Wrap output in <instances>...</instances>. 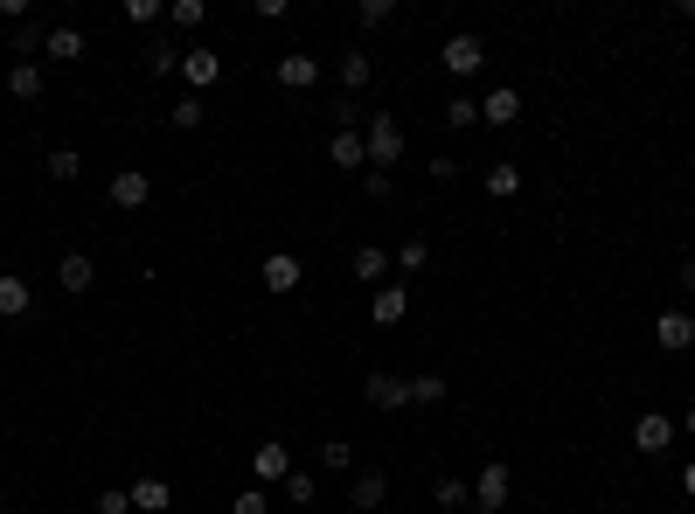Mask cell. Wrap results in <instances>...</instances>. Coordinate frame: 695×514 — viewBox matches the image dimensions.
Returning <instances> with one entry per match:
<instances>
[{"instance_id":"43","label":"cell","mask_w":695,"mask_h":514,"mask_svg":"<svg viewBox=\"0 0 695 514\" xmlns=\"http://www.w3.org/2000/svg\"><path fill=\"white\" fill-rule=\"evenodd\" d=\"M0 35H7V21H0Z\"/></svg>"},{"instance_id":"29","label":"cell","mask_w":695,"mask_h":514,"mask_svg":"<svg viewBox=\"0 0 695 514\" xmlns=\"http://www.w3.org/2000/svg\"><path fill=\"white\" fill-rule=\"evenodd\" d=\"M348 466H355V445L327 438V445H320V473H348Z\"/></svg>"},{"instance_id":"37","label":"cell","mask_w":695,"mask_h":514,"mask_svg":"<svg viewBox=\"0 0 695 514\" xmlns=\"http://www.w3.org/2000/svg\"><path fill=\"white\" fill-rule=\"evenodd\" d=\"M424 257H431V244H424V237H411V244L397 251V264H404V271H424Z\"/></svg>"},{"instance_id":"33","label":"cell","mask_w":695,"mask_h":514,"mask_svg":"<svg viewBox=\"0 0 695 514\" xmlns=\"http://www.w3.org/2000/svg\"><path fill=\"white\" fill-rule=\"evenodd\" d=\"M174 63H181V49H174V42H153V49H146V70H153V77H167Z\"/></svg>"},{"instance_id":"34","label":"cell","mask_w":695,"mask_h":514,"mask_svg":"<svg viewBox=\"0 0 695 514\" xmlns=\"http://www.w3.org/2000/svg\"><path fill=\"white\" fill-rule=\"evenodd\" d=\"M98 514H133V494H126V487H105V494H98Z\"/></svg>"},{"instance_id":"30","label":"cell","mask_w":695,"mask_h":514,"mask_svg":"<svg viewBox=\"0 0 695 514\" xmlns=\"http://www.w3.org/2000/svg\"><path fill=\"white\" fill-rule=\"evenodd\" d=\"M487 195H522V167H487Z\"/></svg>"},{"instance_id":"18","label":"cell","mask_w":695,"mask_h":514,"mask_svg":"<svg viewBox=\"0 0 695 514\" xmlns=\"http://www.w3.org/2000/svg\"><path fill=\"white\" fill-rule=\"evenodd\" d=\"M251 473H258V480H285V473H292V452H285V445H258V452H251Z\"/></svg>"},{"instance_id":"14","label":"cell","mask_w":695,"mask_h":514,"mask_svg":"<svg viewBox=\"0 0 695 514\" xmlns=\"http://www.w3.org/2000/svg\"><path fill=\"white\" fill-rule=\"evenodd\" d=\"M404 313H411V292H404V285H383V292H376V306H369V320H376V327H397Z\"/></svg>"},{"instance_id":"42","label":"cell","mask_w":695,"mask_h":514,"mask_svg":"<svg viewBox=\"0 0 695 514\" xmlns=\"http://www.w3.org/2000/svg\"><path fill=\"white\" fill-rule=\"evenodd\" d=\"M682 424H689V438H695V403H689V410H682Z\"/></svg>"},{"instance_id":"13","label":"cell","mask_w":695,"mask_h":514,"mask_svg":"<svg viewBox=\"0 0 695 514\" xmlns=\"http://www.w3.org/2000/svg\"><path fill=\"white\" fill-rule=\"evenodd\" d=\"M278 84H285V91H313V84H320V63H313V56H278Z\"/></svg>"},{"instance_id":"7","label":"cell","mask_w":695,"mask_h":514,"mask_svg":"<svg viewBox=\"0 0 695 514\" xmlns=\"http://www.w3.org/2000/svg\"><path fill=\"white\" fill-rule=\"evenodd\" d=\"M362 389H369V403H376V410H411V383H404V376H390V369H376Z\"/></svg>"},{"instance_id":"22","label":"cell","mask_w":695,"mask_h":514,"mask_svg":"<svg viewBox=\"0 0 695 514\" xmlns=\"http://www.w3.org/2000/svg\"><path fill=\"white\" fill-rule=\"evenodd\" d=\"M445 396H452V383H445V376H411V403H424V410H438Z\"/></svg>"},{"instance_id":"31","label":"cell","mask_w":695,"mask_h":514,"mask_svg":"<svg viewBox=\"0 0 695 514\" xmlns=\"http://www.w3.org/2000/svg\"><path fill=\"white\" fill-rule=\"evenodd\" d=\"M445 126H480V105H473V98H466V91H459V98H452V105H445Z\"/></svg>"},{"instance_id":"17","label":"cell","mask_w":695,"mask_h":514,"mask_svg":"<svg viewBox=\"0 0 695 514\" xmlns=\"http://www.w3.org/2000/svg\"><path fill=\"white\" fill-rule=\"evenodd\" d=\"M383 494H390V480H383V473H355V487H348V501H355L362 514L383 508Z\"/></svg>"},{"instance_id":"38","label":"cell","mask_w":695,"mask_h":514,"mask_svg":"<svg viewBox=\"0 0 695 514\" xmlns=\"http://www.w3.org/2000/svg\"><path fill=\"white\" fill-rule=\"evenodd\" d=\"M160 14H167L160 0H126V21H139V28H146V21H160Z\"/></svg>"},{"instance_id":"36","label":"cell","mask_w":695,"mask_h":514,"mask_svg":"<svg viewBox=\"0 0 695 514\" xmlns=\"http://www.w3.org/2000/svg\"><path fill=\"white\" fill-rule=\"evenodd\" d=\"M355 14H362V28H383V21H390V14H397V7H390V0H362V7H355Z\"/></svg>"},{"instance_id":"26","label":"cell","mask_w":695,"mask_h":514,"mask_svg":"<svg viewBox=\"0 0 695 514\" xmlns=\"http://www.w3.org/2000/svg\"><path fill=\"white\" fill-rule=\"evenodd\" d=\"M202 119H209V105H202V98H181V105L167 112V126H174V132H195Z\"/></svg>"},{"instance_id":"1","label":"cell","mask_w":695,"mask_h":514,"mask_svg":"<svg viewBox=\"0 0 695 514\" xmlns=\"http://www.w3.org/2000/svg\"><path fill=\"white\" fill-rule=\"evenodd\" d=\"M362 146H369V167H376V174H390V167L404 160V126H397L390 112H369V132H362Z\"/></svg>"},{"instance_id":"25","label":"cell","mask_w":695,"mask_h":514,"mask_svg":"<svg viewBox=\"0 0 695 514\" xmlns=\"http://www.w3.org/2000/svg\"><path fill=\"white\" fill-rule=\"evenodd\" d=\"M431 501H438L445 514H459L466 501H473V487H466V480H438V487H431Z\"/></svg>"},{"instance_id":"11","label":"cell","mask_w":695,"mask_h":514,"mask_svg":"<svg viewBox=\"0 0 695 514\" xmlns=\"http://www.w3.org/2000/svg\"><path fill=\"white\" fill-rule=\"evenodd\" d=\"M258 278H265V292H299V278H306V271H299V257H292V251H272Z\"/></svg>"},{"instance_id":"40","label":"cell","mask_w":695,"mask_h":514,"mask_svg":"<svg viewBox=\"0 0 695 514\" xmlns=\"http://www.w3.org/2000/svg\"><path fill=\"white\" fill-rule=\"evenodd\" d=\"M682 292H695V257H682Z\"/></svg>"},{"instance_id":"12","label":"cell","mask_w":695,"mask_h":514,"mask_svg":"<svg viewBox=\"0 0 695 514\" xmlns=\"http://www.w3.org/2000/svg\"><path fill=\"white\" fill-rule=\"evenodd\" d=\"M327 160H334V167H369V146H362V132L341 126L334 139H327Z\"/></svg>"},{"instance_id":"9","label":"cell","mask_w":695,"mask_h":514,"mask_svg":"<svg viewBox=\"0 0 695 514\" xmlns=\"http://www.w3.org/2000/svg\"><path fill=\"white\" fill-rule=\"evenodd\" d=\"M181 77H188L195 91H209V84L223 77V56H216V49H181Z\"/></svg>"},{"instance_id":"8","label":"cell","mask_w":695,"mask_h":514,"mask_svg":"<svg viewBox=\"0 0 695 514\" xmlns=\"http://www.w3.org/2000/svg\"><path fill=\"white\" fill-rule=\"evenodd\" d=\"M56 285H63L70 299H84V292L98 285V264H91V257H84V251H70V257H63V264H56Z\"/></svg>"},{"instance_id":"24","label":"cell","mask_w":695,"mask_h":514,"mask_svg":"<svg viewBox=\"0 0 695 514\" xmlns=\"http://www.w3.org/2000/svg\"><path fill=\"white\" fill-rule=\"evenodd\" d=\"M313 494H320V480L292 466V473H285V501H292V508H313Z\"/></svg>"},{"instance_id":"21","label":"cell","mask_w":695,"mask_h":514,"mask_svg":"<svg viewBox=\"0 0 695 514\" xmlns=\"http://www.w3.org/2000/svg\"><path fill=\"white\" fill-rule=\"evenodd\" d=\"M369 77H376V63H369L362 49H348V56H341V91H369Z\"/></svg>"},{"instance_id":"10","label":"cell","mask_w":695,"mask_h":514,"mask_svg":"<svg viewBox=\"0 0 695 514\" xmlns=\"http://www.w3.org/2000/svg\"><path fill=\"white\" fill-rule=\"evenodd\" d=\"M515 119H522L515 84H501V91H487V98H480V126H515Z\"/></svg>"},{"instance_id":"15","label":"cell","mask_w":695,"mask_h":514,"mask_svg":"<svg viewBox=\"0 0 695 514\" xmlns=\"http://www.w3.org/2000/svg\"><path fill=\"white\" fill-rule=\"evenodd\" d=\"M7 98L35 105V98H42V63H14V70H7Z\"/></svg>"},{"instance_id":"20","label":"cell","mask_w":695,"mask_h":514,"mask_svg":"<svg viewBox=\"0 0 695 514\" xmlns=\"http://www.w3.org/2000/svg\"><path fill=\"white\" fill-rule=\"evenodd\" d=\"M35 306V292H28V278H0V320H21Z\"/></svg>"},{"instance_id":"41","label":"cell","mask_w":695,"mask_h":514,"mask_svg":"<svg viewBox=\"0 0 695 514\" xmlns=\"http://www.w3.org/2000/svg\"><path fill=\"white\" fill-rule=\"evenodd\" d=\"M682 487H689V494H695V459H689V466H682Z\"/></svg>"},{"instance_id":"6","label":"cell","mask_w":695,"mask_h":514,"mask_svg":"<svg viewBox=\"0 0 695 514\" xmlns=\"http://www.w3.org/2000/svg\"><path fill=\"white\" fill-rule=\"evenodd\" d=\"M508 494H515V473H508L501 459H494V466H480V480H473V501H480V508H501Z\"/></svg>"},{"instance_id":"28","label":"cell","mask_w":695,"mask_h":514,"mask_svg":"<svg viewBox=\"0 0 695 514\" xmlns=\"http://www.w3.org/2000/svg\"><path fill=\"white\" fill-rule=\"evenodd\" d=\"M77 174H84L77 146H56V153H49V181H77Z\"/></svg>"},{"instance_id":"35","label":"cell","mask_w":695,"mask_h":514,"mask_svg":"<svg viewBox=\"0 0 695 514\" xmlns=\"http://www.w3.org/2000/svg\"><path fill=\"white\" fill-rule=\"evenodd\" d=\"M237 514H272V494H265V487H244V494H237Z\"/></svg>"},{"instance_id":"23","label":"cell","mask_w":695,"mask_h":514,"mask_svg":"<svg viewBox=\"0 0 695 514\" xmlns=\"http://www.w3.org/2000/svg\"><path fill=\"white\" fill-rule=\"evenodd\" d=\"M42 42H49V28H35V21H14V56L28 63V56H42Z\"/></svg>"},{"instance_id":"4","label":"cell","mask_w":695,"mask_h":514,"mask_svg":"<svg viewBox=\"0 0 695 514\" xmlns=\"http://www.w3.org/2000/svg\"><path fill=\"white\" fill-rule=\"evenodd\" d=\"M105 195H112V209H146V202H153V181H146L139 167H119Z\"/></svg>"},{"instance_id":"39","label":"cell","mask_w":695,"mask_h":514,"mask_svg":"<svg viewBox=\"0 0 695 514\" xmlns=\"http://www.w3.org/2000/svg\"><path fill=\"white\" fill-rule=\"evenodd\" d=\"M362 188H369V202H390V174H376V167H369V174H362Z\"/></svg>"},{"instance_id":"2","label":"cell","mask_w":695,"mask_h":514,"mask_svg":"<svg viewBox=\"0 0 695 514\" xmlns=\"http://www.w3.org/2000/svg\"><path fill=\"white\" fill-rule=\"evenodd\" d=\"M438 63L466 84V77H480V70H487V42H480V35H452V42L438 49Z\"/></svg>"},{"instance_id":"32","label":"cell","mask_w":695,"mask_h":514,"mask_svg":"<svg viewBox=\"0 0 695 514\" xmlns=\"http://www.w3.org/2000/svg\"><path fill=\"white\" fill-rule=\"evenodd\" d=\"M202 14H209L202 0H174V7H167V21H174V28H202Z\"/></svg>"},{"instance_id":"5","label":"cell","mask_w":695,"mask_h":514,"mask_svg":"<svg viewBox=\"0 0 695 514\" xmlns=\"http://www.w3.org/2000/svg\"><path fill=\"white\" fill-rule=\"evenodd\" d=\"M654 341H661L668 355H689V348H695V320L682 313V306H675V313H661V320H654Z\"/></svg>"},{"instance_id":"19","label":"cell","mask_w":695,"mask_h":514,"mask_svg":"<svg viewBox=\"0 0 695 514\" xmlns=\"http://www.w3.org/2000/svg\"><path fill=\"white\" fill-rule=\"evenodd\" d=\"M42 56H49V63H77V56H84V35H77V28H49Z\"/></svg>"},{"instance_id":"27","label":"cell","mask_w":695,"mask_h":514,"mask_svg":"<svg viewBox=\"0 0 695 514\" xmlns=\"http://www.w3.org/2000/svg\"><path fill=\"white\" fill-rule=\"evenodd\" d=\"M390 264H397L390 251H376V244H362V251H355V278H383Z\"/></svg>"},{"instance_id":"3","label":"cell","mask_w":695,"mask_h":514,"mask_svg":"<svg viewBox=\"0 0 695 514\" xmlns=\"http://www.w3.org/2000/svg\"><path fill=\"white\" fill-rule=\"evenodd\" d=\"M675 445V417H661V410H647L640 424H633V452H647V459H661Z\"/></svg>"},{"instance_id":"16","label":"cell","mask_w":695,"mask_h":514,"mask_svg":"<svg viewBox=\"0 0 695 514\" xmlns=\"http://www.w3.org/2000/svg\"><path fill=\"white\" fill-rule=\"evenodd\" d=\"M126 494H133V508H139V514H167V508H174V494H167V480H133Z\"/></svg>"}]
</instances>
